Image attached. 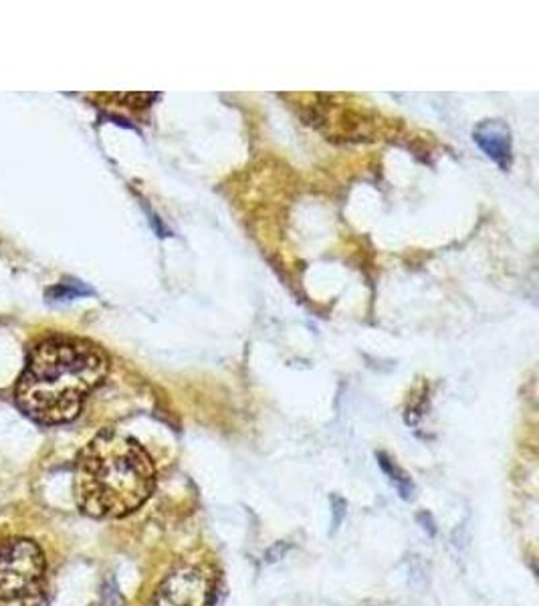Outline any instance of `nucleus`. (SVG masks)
Here are the masks:
<instances>
[{
    "mask_svg": "<svg viewBox=\"0 0 539 606\" xmlns=\"http://www.w3.org/2000/svg\"><path fill=\"white\" fill-rule=\"evenodd\" d=\"M107 358L93 344L77 338H47L33 348L18 385L16 404L33 421L59 425L75 418L84 400L102 385Z\"/></svg>",
    "mask_w": 539,
    "mask_h": 606,
    "instance_id": "obj_1",
    "label": "nucleus"
},
{
    "mask_svg": "<svg viewBox=\"0 0 539 606\" xmlns=\"http://www.w3.org/2000/svg\"><path fill=\"white\" fill-rule=\"evenodd\" d=\"M156 469L144 447L130 437L103 433L84 449L75 469V498L93 518H124L146 502Z\"/></svg>",
    "mask_w": 539,
    "mask_h": 606,
    "instance_id": "obj_2",
    "label": "nucleus"
},
{
    "mask_svg": "<svg viewBox=\"0 0 539 606\" xmlns=\"http://www.w3.org/2000/svg\"><path fill=\"white\" fill-rule=\"evenodd\" d=\"M47 596L43 552L25 538L0 542V606H41Z\"/></svg>",
    "mask_w": 539,
    "mask_h": 606,
    "instance_id": "obj_3",
    "label": "nucleus"
},
{
    "mask_svg": "<svg viewBox=\"0 0 539 606\" xmlns=\"http://www.w3.org/2000/svg\"><path fill=\"white\" fill-rule=\"evenodd\" d=\"M210 578L196 566H182L164 578L147 606H208Z\"/></svg>",
    "mask_w": 539,
    "mask_h": 606,
    "instance_id": "obj_4",
    "label": "nucleus"
},
{
    "mask_svg": "<svg viewBox=\"0 0 539 606\" xmlns=\"http://www.w3.org/2000/svg\"><path fill=\"white\" fill-rule=\"evenodd\" d=\"M475 142L485 150L489 158H493L501 168L510 166L511 138L510 130L501 121H485L475 130Z\"/></svg>",
    "mask_w": 539,
    "mask_h": 606,
    "instance_id": "obj_5",
    "label": "nucleus"
},
{
    "mask_svg": "<svg viewBox=\"0 0 539 606\" xmlns=\"http://www.w3.org/2000/svg\"><path fill=\"white\" fill-rule=\"evenodd\" d=\"M100 606H121V596L117 592L114 584L105 586V592H103L102 605Z\"/></svg>",
    "mask_w": 539,
    "mask_h": 606,
    "instance_id": "obj_6",
    "label": "nucleus"
}]
</instances>
